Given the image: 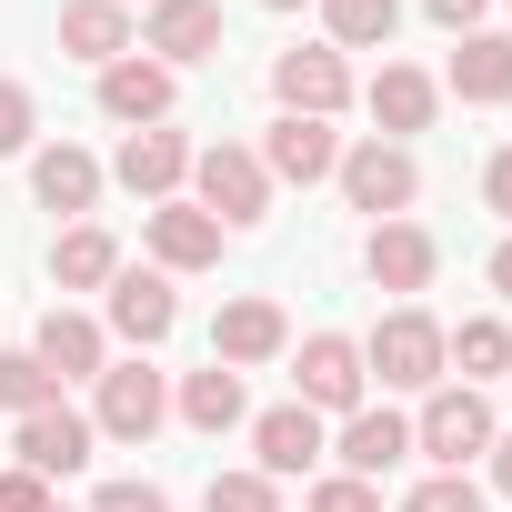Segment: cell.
Masks as SVG:
<instances>
[{"mask_svg":"<svg viewBox=\"0 0 512 512\" xmlns=\"http://www.w3.org/2000/svg\"><path fill=\"white\" fill-rule=\"evenodd\" d=\"M141 231H151V262H161V272H211V262H221V221H211L201 201H151Z\"/></svg>","mask_w":512,"mask_h":512,"instance_id":"d6986e66","label":"cell"},{"mask_svg":"<svg viewBox=\"0 0 512 512\" xmlns=\"http://www.w3.org/2000/svg\"><path fill=\"white\" fill-rule=\"evenodd\" d=\"M262 171H272V191H282V181H302V191H312V181H332V171H342V131H332V121H292V111H282V121L262 131Z\"/></svg>","mask_w":512,"mask_h":512,"instance_id":"e0dca14e","label":"cell"},{"mask_svg":"<svg viewBox=\"0 0 512 512\" xmlns=\"http://www.w3.org/2000/svg\"><path fill=\"white\" fill-rule=\"evenodd\" d=\"M91 512H171V492H161V482H101Z\"/></svg>","mask_w":512,"mask_h":512,"instance_id":"d6a6232c","label":"cell"},{"mask_svg":"<svg viewBox=\"0 0 512 512\" xmlns=\"http://www.w3.org/2000/svg\"><path fill=\"white\" fill-rule=\"evenodd\" d=\"M21 472H41V482H61V472H91V452H101V432H91V412H71V402H51V412H21Z\"/></svg>","mask_w":512,"mask_h":512,"instance_id":"8fae6325","label":"cell"},{"mask_svg":"<svg viewBox=\"0 0 512 512\" xmlns=\"http://www.w3.org/2000/svg\"><path fill=\"white\" fill-rule=\"evenodd\" d=\"M51 402H61V382L41 372V352H31V342H21V352H0V412L21 422V412H51Z\"/></svg>","mask_w":512,"mask_h":512,"instance_id":"83f0119b","label":"cell"},{"mask_svg":"<svg viewBox=\"0 0 512 512\" xmlns=\"http://www.w3.org/2000/svg\"><path fill=\"white\" fill-rule=\"evenodd\" d=\"M191 201H201L221 231H251V221L272 211V171H262V151H241V141L191 151Z\"/></svg>","mask_w":512,"mask_h":512,"instance_id":"7a4b0ae2","label":"cell"},{"mask_svg":"<svg viewBox=\"0 0 512 512\" xmlns=\"http://www.w3.org/2000/svg\"><path fill=\"white\" fill-rule=\"evenodd\" d=\"M171 422V382L151 372V362H111L101 382H91V432L101 442H151Z\"/></svg>","mask_w":512,"mask_h":512,"instance_id":"5b68a950","label":"cell"},{"mask_svg":"<svg viewBox=\"0 0 512 512\" xmlns=\"http://www.w3.org/2000/svg\"><path fill=\"white\" fill-rule=\"evenodd\" d=\"M101 312H111V322H101L111 342L151 352V342H171V322H181V292H171V272H131V262H121V282L101 292Z\"/></svg>","mask_w":512,"mask_h":512,"instance_id":"52a82bcc","label":"cell"},{"mask_svg":"<svg viewBox=\"0 0 512 512\" xmlns=\"http://www.w3.org/2000/svg\"><path fill=\"white\" fill-rule=\"evenodd\" d=\"M362 101H372V121H382L372 141H412V131H432V111H442V81H432V71H412V61H382V81H372Z\"/></svg>","mask_w":512,"mask_h":512,"instance_id":"ffe728a7","label":"cell"},{"mask_svg":"<svg viewBox=\"0 0 512 512\" xmlns=\"http://www.w3.org/2000/svg\"><path fill=\"white\" fill-rule=\"evenodd\" d=\"M362 372H372L382 392H432V382H442V322H432V312H412V302H402V312H382V322H372V342H362Z\"/></svg>","mask_w":512,"mask_h":512,"instance_id":"3957f363","label":"cell"},{"mask_svg":"<svg viewBox=\"0 0 512 512\" xmlns=\"http://www.w3.org/2000/svg\"><path fill=\"white\" fill-rule=\"evenodd\" d=\"M31 131H41V101H31V81H11V71H0V151H31Z\"/></svg>","mask_w":512,"mask_h":512,"instance_id":"1f68e13d","label":"cell"},{"mask_svg":"<svg viewBox=\"0 0 512 512\" xmlns=\"http://www.w3.org/2000/svg\"><path fill=\"white\" fill-rule=\"evenodd\" d=\"M262 11H302V0H262Z\"/></svg>","mask_w":512,"mask_h":512,"instance_id":"f35d334b","label":"cell"},{"mask_svg":"<svg viewBox=\"0 0 512 512\" xmlns=\"http://www.w3.org/2000/svg\"><path fill=\"white\" fill-rule=\"evenodd\" d=\"M292 382H302V412H362V392H372L352 332H312L302 362H292Z\"/></svg>","mask_w":512,"mask_h":512,"instance_id":"ba28073f","label":"cell"},{"mask_svg":"<svg viewBox=\"0 0 512 512\" xmlns=\"http://www.w3.org/2000/svg\"><path fill=\"white\" fill-rule=\"evenodd\" d=\"M121 11H131V0H121ZM141 11H151V0H141Z\"/></svg>","mask_w":512,"mask_h":512,"instance_id":"ab89813d","label":"cell"},{"mask_svg":"<svg viewBox=\"0 0 512 512\" xmlns=\"http://www.w3.org/2000/svg\"><path fill=\"white\" fill-rule=\"evenodd\" d=\"M362 272H372V292H432V272H442V241L422 231V221H372V241H362Z\"/></svg>","mask_w":512,"mask_h":512,"instance_id":"7c38bea8","label":"cell"},{"mask_svg":"<svg viewBox=\"0 0 512 512\" xmlns=\"http://www.w3.org/2000/svg\"><path fill=\"white\" fill-rule=\"evenodd\" d=\"M412 452H422L432 472L482 462V452H492V402H482L472 382H432V392H422V412H412Z\"/></svg>","mask_w":512,"mask_h":512,"instance_id":"6da1fadb","label":"cell"},{"mask_svg":"<svg viewBox=\"0 0 512 512\" xmlns=\"http://www.w3.org/2000/svg\"><path fill=\"white\" fill-rule=\"evenodd\" d=\"M302 512H382V482H362V472H322V482L302 492Z\"/></svg>","mask_w":512,"mask_h":512,"instance_id":"4dcf8cb0","label":"cell"},{"mask_svg":"<svg viewBox=\"0 0 512 512\" xmlns=\"http://www.w3.org/2000/svg\"><path fill=\"white\" fill-rule=\"evenodd\" d=\"M0 512H61V502H51V482H41V472H21V462H11V472H0Z\"/></svg>","mask_w":512,"mask_h":512,"instance_id":"836d02e7","label":"cell"},{"mask_svg":"<svg viewBox=\"0 0 512 512\" xmlns=\"http://www.w3.org/2000/svg\"><path fill=\"white\" fill-rule=\"evenodd\" d=\"M141 51H151L161 71L211 61V51H221V0H151V11H141Z\"/></svg>","mask_w":512,"mask_h":512,"instance_id":"4fadbf2b","label":"cell"},{"mask_svg":"<svg viewBox=\"0 0 512 512\" xmlns=\"http://www.w3.org/2000/svg\"><path fill=\"white\" fill-rule=\"evenodd\" d=\"M101 161L81 151V141H51V151H31V191H41V211H91L101 201Z\"/></svg>","mask_w":512,"mask_h":512,"instance_id":"7402d4cb","label":"cell"},{"mask_svg":"<svg viewBox=\"0 0 512 512\" xmlns=\"http://www.w3.org/2000/svg\"><path fill=\"white\" fill-rule=\"evenodd\" d=\"M332 462H342V472H362V482H382L392 462H412V412H392V402H362V412H342V432H332Z\"/></svg>","mask_w":512,"mask_h":512,"instance_id":"9a60e30c","label":"cell"},{"mask_svg":"<svg viewBox=\"0 0 512 512\" xmlns=\"http://www.w3.org/2000/svg\"><path fill=\"white\" fill-rule=\"evenodd\" d=\"M201 512H282V482L272 472H211Z\"/></svg>","mask_w":512,"mask_h":512,"instance_id":"f1b7e54d","label":"cell"},{"mask_svg":"<svg viewBox=\"0 0 512 512\" xmlns=\"http://www.w3.org/2000/svg\"><path fill=\"white\" fill-rule=\"evenodd\" d=\"M111 181L131 191V201H181V181H191V141L181 131H121V151H111Z\"/></svg>","mask_w":512,"mask_h":512,"instance_id":"30bf717a","label":"cell"},{"mask_svg":"<svg viewBox=\"0 0 512 512\" xmlns=\"http://www.w3.org/2000/svg\"><path fill=\"white\" fill-rule=\"evenodd\" d=\"M422 11H432L442 31H482V11H492V0H422Z\"/></svg>","mask_w":512,"mask_h":512,"instance_id":"d590c367","label":"cell"},{"mask_svg":"<svg viewBox=\"0 0 512 512\" xmlns=\"http://www.w3.org/2000/svg\"><path fill=\"white\" fill-rule=\"evenodd\" d=\"M171 412H181L191 432H231L251 402H241V372H221V362H211V372H191V382H181V402H171Z\"/></svg>","mask_w":512,"mask_h":512,"instance_id":"484cf974","label":"cell"},{"mask_svg":"<svg viewBox=\"0 0 512 512\" xmlns=\"http://www.w3.org/2000/svg\"><path fill=\"white\" fill-rule=\"evenodd\" d=\"M171 101H181V71H161V61H141V51H121V61L101 71V111H111L121 131L171 121Z\"/></svg>","mask_w":512,"mask_h":512,"instance_id":"2e32d148","label":"cell"},{"mask_svg":"<svg viewBox=\"0 0 512 512\" xmlns=\"http://www.w3.org/2000/svg\"><path fill=\"white\" fill-rule=\"evenodd\" d=\"M452 91H462L472 111L512 101V41H502V31H462V51H452Z\"/></svg>","mask_w":512,"mask_h":512,"instance_id":"cb8c5ba5","label":"cell"},{"mask_svg":"<svg viewBox=\"0 0 512 512\" xmlns=\"http://www.w3.org/2000/svg\"><path fill=\"white\" fill-rule=\"evenodd\" d=\"M322 31H332V51H382L402 31V0H322Z\"/></svg>","mask_w":512,"mask_h":512,"instance_id":"4316f807","label":"cell"},{"mask_svg":"<svg viewBox=\"0 0 512 512\" xmlns=\"http://www.w3.org/2000/svg\"><path fill=\"white\" fill-rule=\"evenodd\" d=\"M282 352H292L282 302H262V292L221 302V322H211V362H221V372H262V362H282Z\"/></svg>","mask_w":512,"mask_h":512,"instance_id":"9c48e42d","label":"cell"},{"mask_svg":"<svg viewBox=\"0 0 512 512\" xmlns=\"http://www.w3.org/2000/svg\"><path fill=\"white\" fill-rule=\"evenodd\" d=\"M402 512H482V482H472V472H422V482L402 492Z\"/></svg>","mask_w":512,"mask_h":512,"instance_id":"f546056e","label":"cell"},{"mask_svg":"<svg viewBox=\"0 0 512 512\" xmlns=\"http://www.w3.org/2000/svg\"><path fill=\"white\" fill-rule=\"evenodd\" d=\"M482 462H492V492L512 502V432H492V452H482Z\"/></svg>","mask_w":512,"mask_h":512,"instance_id":"8d00e7d4","label":"cell"},{"mask_svg":"<svg viewBox=\"0 0 512 512\" xmlns=\"http://www.w3.org/2000/svg\"><path fill=\"white\" fill-rule=\"evenodd\" d=\"M492 292H502V302H512V241H502V251H492Z\"/></svg>","mask_w":512,"mask_h":512,"instance_id":"74e56055","label":"cell"},{"mask_svg":"<svg viewBox=\"0 0 512 512\" xmlns=\"http://www.w3.org/2000/svg\"><path fill=\"white\" fill-rule=\"evenodd\" d=\"M61 51L91 61V71H111L121 51H141V21L121 11V0H61Z\"/></svg>","mask_w":512,"mask_h":512,"instance_id":"44dd1931","label":"cell"},{"mask_svg":"<svg viewBox=\"0 0 512 512\" xmlns=\"http://www.w3.org/2000/svg\"><path fill=\"white\" fill-rule=\"evenodd\" d=\"M332 181H342V201H352V211H372V221H402V211L422 201V161H412L402 141H352Z\"/></svg>","mask_w":512,"mask_h":512,"instance_id":"277c9868","label":"cell"},{"mask_svg":"<svg viewBox=\"0 0 512 512\" xmlns=\"http://www.w3.org/2000/svg\"><path fill=\"white\" fill-rule=\"evenodd\" d=\"M442 372H462L472 392H482L492 372H512V322H492V312H472L462 332H442Z\"/></svg>","mask_w":512,"mask_h":512,"instance_id":"d4e9b609","label":"cell"},{"mask_svg":"<svg viewBox=\"0 0 512 512\" xmlns=\"http://www.w3.org/2000/svg\"><path fill=\"white\" fill-rule=\"evenodd\" d=\"M322 412H302V402H272L262 422H251V472H272V482H292V472H312L322 462Z\"/></svg>","mask_w":512,"mask_h":512,"instance_id":"ac0fdd59","label":"cell"},{"mask_svg":"<svg viewBox=\"0 0 512 512\" xmlns=\"http://www.w3.org/2000/svg\"><path fill=\"white\" fill-rule=\"evenodd\" d=\"M272 101H282L292 121H332V111L352 101V61H342L332 41H312V51H282V61H272Z\"/></svg>","mask_w":512,"mask_h":512,"instance_id":"8992f818","label":"cell"},{"mask_svg":"<svg viewBox=\"0 0 512 512\" xmlns=\"http://www.w3.org/2000/svg\"><path fill=\"white\" fill-rule=\"evenodd\" d=\"M31 352H41V372H51V382H101V372H111V332H101L91 312H71V302H51V312H41Z\"/></svg>","mask_w":512,"mask_h":512,"instance_id":"5bb4252c","label":"cell"},{"mask_svg":"<svg viewBox=\"0 0 512 512\" xmlns=\"http://www.w3.org/2000/svg\"><path fill=\"white\" fill-rule=\"evenodd\" d=\"M482 201H492V211H502V221H512V141H502V151H492V171H482Z\"/></svg>","mask_w":512,"mask_h":512,"instance_id":"e575fe53","label":"cell"},{"mask_svg":"<svg viewBox=\"0 0 512 512\" xmlns=\"http://www.w3.org/2000/svg\"><path fill=\"white\" fill-rule=\"evenodd\" d=\"M51 282H61V292H111V282H121V241H111L101 221H71V231L51 241Z\"/></svg>","mask_w":512,"mask_h":512,"instance_id":"603a6c76","label":"cell"}]
</instances>
